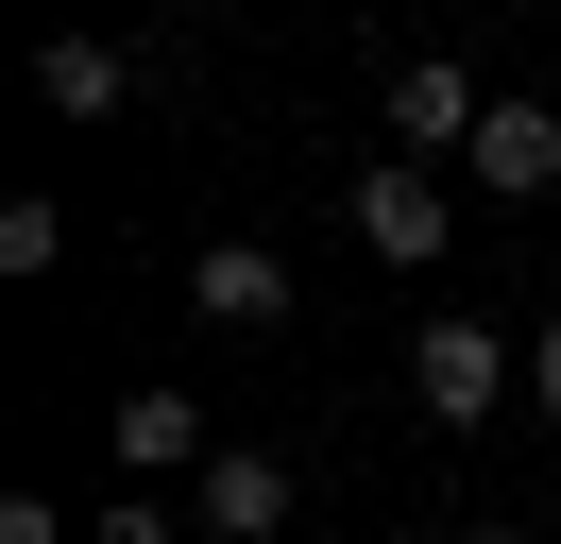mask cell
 Wrapping results in <instances>:
<instances>
[{
  "label": "cell",
  "mask_w": 561,
  "mask_h": 544,
  "mask_svg": "<svg viewBox=\"0 0 561 544\" xmlns=\"http://www.w3.org/2000/svg\"><path fill=\"white\" fill-rule=\"evenodd\" d=\"M0 544H69V510H51V494H0Z\"/></svg>",
  "instance_id": "obj_10"
},
{
  "label": "cell",
  "mask_w": 561,
  "mask_h": 544,
  "mask_svg": "<svg viewBox=\"0 0 561 544\" xmlns=\"http://www.w3.org/2000/svg\"><path fill=\"white\" fill-rule=\"evenodd\" d=\"M103 426H119V460H137V476H205V460H221V442H205V408H187V392H119Z\"/></svg>",
  "instance_id": "obj_8"
},
{
  "label": "cell",
  "mask_w": 561,
  "mask_h": 544,
  "mask_svg": "<svg viewBox=\"0 0 561 544\" xmlns=\"http://www.w3.org/2000/svg\"><path fill=\"white\" fill-rule=\"evenodd\" d=\"M527 408L561 426V306H545V340H527Z\"/></svg>",
  "instance_id": "obj_11"
},
{
  "label": "cell",
  "mask_w": 561,
  "mask_h": 544,
  "mask_svg": "<svg viewBox=\"0 0 561 544\" xmlns=\"http://www.w3.org/2000/svg\"><path fill=\"white\" fill-rule=\"evenodd\" d=\"M459 170H477L493 204H545V188H561V102H527V86H511V102L477 120V154H459Z\"/></svg>",
  "instance_id": "obj_4"
},
{
  "label": "cell",
  "mask_w": 561,
  "mask_h": 544,
  "mask_svg": "<svg viewBox=\"0 0 561 544\" xmlns=\"http://www.w3.org/2000/svg\"><path fill=\"white\" fill-rule=\"evenodd\" d=\"M459 544H527V528H459Z\"/></svg>",
  "instance_id": "obj_13"
},
{
  "label": "cell",
  "mask_w": 561,
  "mask_h": 544,
  "mask_svg": "<svg viewBox=\"0 0 561 544\" xmlns=\"http://www.w3.org/2000/svg\"><path fill=\"white\" fill-rule=\"evenodd\" d=\"M375 120H391V154H477V120H493V102H477V68H443V52H409V68H391V86H375Z\"/></svg>",
  "instance_id": "obj_1"
},
{
  "label": "cell",
  "mask_w": 561,
  "mask_h": 544,
  "mask_svg": "<svg viewBox=\"0 0 561 544\" xmlns=\"http://www.w3.org/2000/svg\"><path fill=\"white\" fill-rule=\"evenodd\" d=\"M187 494H205V544H273L289 528V460H273V442H221Z\"/></svg>",
  "instance_id": "obj_6"
},
{
  "label": "cell",
  "mask_w": 561,
  "mask_h": 544,
  "mask_svg": "<svg viewBox=\"0 0 561 544\" xmlns=\"http://www.w3.org/2000/svg\"><path fill=\"white\" fill-rule=\"evenodd\" d=\"M409 392H425V426H493V392H511V340L443 306V324L409 340Z\"/></svg>",
  "instance_id": "obj_2"
},
{
  "label": "cell",
  "mask_w": 561,
  "mask_h": 544,
  "mask_svg": "<svg viewBox=\"0 0 561 544\" xmlns=\"http://www.w3.org/2000/svg\"><path fill=\"white\" fill-rule=\"evenodd\" d=\"M35 102H51V120H119V102H137V52H119V34H51Z\"/></svg>",
  "instance_id": "obj_7"
},
{
  "label": "cell",
  "mask_w": 561,
  "mask_h": 544,
  "mask_svg": "<svg viewBox=\"0 0 561 544\" xmlns=\"http://www.w3.org/2000/svg\"><path fill=\"white\" fill-rule=\"evenodd\" d=\"M357 238H375L391 272H425V256H443V170H409V154H375V170H357Z\"/></svg>",
  "instance_id": "obj_5"
},
{
  "label": "cell",
  "mask_w": 561,
  "mask_h": 544,
  "mask_svg": "<svg viewBox=\"0 0 561 544\" xmlns=\"http://www.w3.org/2000/svg\"><path fill=\"white\" fill-rule=\"evenodd\" d=\"M51 256H69V204L18 188V204H0V272H51Z\"/></svg>",
  "instance_id": "obj_9"
},
{
  "label": "cell",
  "mask_w": 561,
  "mask_h": 544,
  "mask_svg": "<svg viewBox=\"0 0 561 544\" xmlns=\"http://www.w3.org/2000/svg\"><path fill=\"white\" fill-rule=\"evenodd\" d=\"M103 544H171V510H153V494H103Z\"/></svg>",
  "instance_id": "obj_12"
},
{
  "label": "cell",
  "mask_w": 561,
  "mask_h": 544,
  "mask_svg": "<svg viewBox=\"0 0 561 544\" xmlns=\"http://www.w3.org/2000/svg\"><path fill=\"white\" fill-rule=\"evenodd\" d=\"M187 306H205L221 340H273L289 324V256L273 238H205V256H187Z\"/></svg>",
  "instance_id": "obj_3"
}]
</instances>
